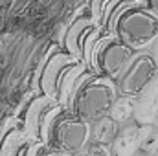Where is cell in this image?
Listing matches in <instances>:
<instances>
[{
	"mask_svg": "<svg viewBox=\"0 0 158 156\" xmlns=\"http://www.w3.org/2000/svg\"><path fill=\"white\" fill-rule=\"evenodd\" d=\"M114 105L112 90L103 83H92L85 86L76 101L77 116L83 119H101Z\"/></svg>",
	"mask_w": 158,
	"mask_h": 156,
	"instance_id": "6da1fadb",
	"label": "cell"
},
{
	"mask_svg": "<svg viewBox=\"0 0 158 156\" xmlns=\"http://www.w3.org/2000/svg\"><path fill=\"white\" fill-rule=\"evenodd\" d=\"M156 18L151 13L134 11V13H129L121 18L119 33L123 37V42H127L131 46H142V44L149 42L156 35Z\"/></svg>",
	"mask_w": 158,
	"mask_h": 156,
	"instance_id": "7a4b0ae2",
	"label": "cell"
},
{
	"mask_svg": "<svg viewBox=\"0 0 158 156\" xmlns=\"http://www.w3.org/2000/svg\"><path fill=\"white\" fill-rule=\"evenodd\" d=\"M86 136H88V130L86 127L74 117H63L57 121V125L52 129V140H53V145L63 151V153H68V151H81L85 147V142H86Z\"/></svg>",
	"mask_w": 158,
	"mask_h": 156,
	"instance_id": "3957f363",
	"label": "cell"
},
{
	"mask_svg": "<svg viewBox=\"0 0 158 156\" xmlns=\"http://www.w3.org/2000/svg\"><path fill=\"white\" fill-rule=\"evenodd\" d=\"M155 70V63L151 57H140L121 76V90L125 94H134L145 86V83L151 79Z\"/></svg>",
	"mask_w": 158,
	"mask_h": 156,
	"instance_id": "277c9868",
	"label": "cell"
},
{
	"mask_svg": "<svg viewBox=\"0 0 158 156\" xmlns=\"http://www.w3.org/2000/svg\"><path fill=\"white\" fill-rule=\"evenodd\" d=\"M99 59H101V66L105 68L103 72H107L109 76H121L127 70V64H129V59H131V51L123 44L110 42L101 51Z\"/></svg>",
	"mask_w": 158,
	"mask_h": 156,
	"instance_id": "5b68a950",
	"label": "cell"
},
{
	"mask_svg": "<svg viewBox=\"0 0 158 156\" xmlns=\"http://www.w3.org/2000/svg\"><path fill=\"white\" fill-rule=\"evenodd\" d=\"M116 138V125H114V119H107V117H101L96 121V127L92 129V140L94 143L98 145H107L110 142H114Z\"/></svg>",
	"mask_w": 158,
	"mask_h": 156,
	"instance_id": "8992f818",
	"label": "cell"
},
{
	"mask_svg": "<svg viewBox=\"0 0 158 156\" xmlns=\"http://www.w3.org/2000/svg\"><path fill=\"white\" fill-rule=\"evenodd\" d=\"M136 143V127H125L114 138V156H129Z\"/></svg>",
	"mask_w": 158,
	"mask_h": 156,
	"instance_id": "52a82bcc",
	"label": "cell"
},
{
	"mask_svg": "<svg viewBox=\"0 0 158 156\" xmlns=\"http://www.w3.org/2000/svg\"><path fill=\"white\" fill-rule=\"evenodd\" d=\"M132 112V99L131 97H123L119 101H114L112 105V119L114 121H125Z\"/></svg>",
	"mask_w": 158,
	"mask_h": 156,
	"instance_id": "ba28073f",
	"label": "cell"
},
{
	"mask_svg": "<svg viewBox=\"0 0 158 156\" xmlns=\"http://www.w3.org/2000/svg\"><path fill=\"white\" fill-rule=\"evenodd\" d=\"M77 156H109L107 149L103 145H98V143H88L85 145L81 151H79Z\"/></svg>",
	"mask_w": 158,
	"mask_h": 156,
	"instance_id": "9c48e42d",
	"label": "cell"
},
{
	"mask_svg": "<svg viewBox=\"0 0 158 156\" xmlns=\"http://www.w3.org/2000/svg\"><path fill=\"white\" fill-rule=\"evenodd\" d=\"M151 59H153V63L158 66V39L155 40V44H153V53H151Z\"/></svg>",
	"mask_w": 158,
	"mask_h": 156,
	"instance_id": "30bf717a",
	"label": "cell"
},
{
	"mask_svg": "<svg viewBox=\"0 0 158 156\" xmlns=\"http://www.w3.org/2000/svg\"><path fill=\"white\" fill-rule=\"evenodd\" d=\"M46 156H66V153H61L59 151V153H50V154H46Z\"/></svg>",
	"mask_w": 158,
	"mask_h": 156,
	"instance_id": "8fae6325",
	"label": "cell"
}]
</instances>
